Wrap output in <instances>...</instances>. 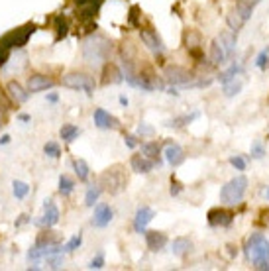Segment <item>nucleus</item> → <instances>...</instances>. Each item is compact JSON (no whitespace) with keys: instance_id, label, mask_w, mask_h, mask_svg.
Returning a JSON list of instances; mask_svg holds the SVG:
<instances>
[{"instance_id":"nucleus-51","label":"nucleus","mask_w":269,"mask_h":271,"mask_svg":"<svg viewBox=\"0 0 269 271\" xmlns=\"http://www.w3.org/2000/svg\"><path fill=\"white\" fill-rule=\"evenodd\" d=\"M6 144H10V136L8 134H4L0 138V146H6Z\"/></svg>"},{"instance_id":"nucleus-43","label":"nucleus","mask_w":269,"mask_h":271,"mask_svg":"<svg viewBox=\"0 0 269 271\" xmlns=\"http://www.w3.org/2000/svg\"><path fill=\"white\" fill-rule=\"evenodd\" d=\"M230 165L236 167L238 171H244V169H246V159L242 158V156H232V158H230Z\"/></svg>"},{"instance_id":"nucleus-35","label":"nucleus","mask_w":269,"mask_h":271,"mask_svg":"<svg viewBox=\"0 0 269 271\" xmlns=\"http://www.w3.org/2000/svg\"><path fill=\"white\" fill-rule=\"evenodd\" d=\"M140 18H142V8L134 4V6H130V14H128V24L132 26V28H140Z\"/></svg>"},{"instance_id":"nucleus-45","label":"nucleus","mask_w":269,"mask_h":271,"mask_svg":"<svg viewBox=\"0 0 269 271\" xmlns=\"http://www.w3.org/2000/svg\"><path fill=\"white\" fill-rule=\"evenodd\" d=\"M138 132H140L142 136H152L154 134V128H152V126H148L146 122H142V124H140V128H138Z\"/></svg>"},{"instance_id":"nucleus-14","label":"nucleus","mask_w":269,"mask_h":271,"mask_svg":"<svg viewBox=\"0 0 269 271\" xmlns=\"http://www.w3.org/2000/svg\"><path fill=\"white\" fill-rule=\"evenodd\" d=\"M154 216H156V212H154V208H150V206H140L138 210H136V216H134V230L138 234H144L146 232V228L148 224L154 220Z\"/></svg>"},{"instance_id":"nucleus-56","label":"nucleus","mask_w":269,"mask_h":271,"mask_svg":"<svg viewBox=\"0 0 269 271\" xmlns=\"http://www.w3.org/2000/svg\"><path fill=\"white\" fill-rule=\"evenodd\" d=\"M265 197H267V201H269V187H267V191H265Z\"/></svg>"},{"instance_id":"nucleus-54","label":"nucleus","mask_w":269,"mask_h":271,"mask_svg":"<svg viewBox=\"0 0 269 271\" xmlns=\"http://www.w3.org/2000/svg\"><path fill=\"white\" fill-rule=\"evenodd\" d=\"M120 104H122V106H128V98H126V96H124V94H122V96H120Z\"/></svg>"},{"instance_id":"nucleus-7","label":"nucleus","mask_w":269,"mask_h":271,"mask_svg":"<svg viewBox=\"0 0 269 271\" xmlns=\"http://www.w3.org/2000/svg\"><path fill=\"white\" fill-rule=\"evenodd\" d=\"M104 0H73L77 6V18L79 20H94Z\"/></svg>"},{"instance_id":"nucleus-19","label":"nucleus","mask_w":269,"mask_h":271,"mask_svg":"<svg viewBox=\"0 0 269 271\" xmlns=\"http://www.w3.org/2000/svg\"><path fill=\"white\" fill-rule=\"evenodd\" d=\"M216 42L222 45V49L226 51V57H232V53L236 49V42H238V34L232 32V30H224V32H220Z\"/></svg>"},{"instance_id":"nucleus-12","label":"nucleus","mask_w":269,"mask_h":271,"mask_svg":"<svg viewBox=\"0 0 269 271\" xmlns=\"http://www.w3.org/2000/svg\"><path fill=\"white\" fill-rule=\"evenodd\" d=\"M114 218V210L110 204L100 203L94 206V216H92V226L96 228H106V226L112 222Z\"/></svg>"},{"instance_id":"nucleus-21","label":"nucleus","mask_w":269,"mask_h":271,"mask_svg":"<svg viewBox=\"0 0 269 271\" xmlns=\"http://www.w3.org/2000/svg\"><path fill=\"white\" fill-rule=\"evenodd\" d=\"M6 89H8L10 98H12L14 102H18V104H24V102L30 98V92H26V89H24L20 83H16V81H10Z\"/></svg>"},{"instance_id":"nucleus-24","label":"nucleus","mask_w":269,"mask_h":271,"mask_svg":"<svg viewBox=\"0 0 269 271\" xmlns=\"http://www.w3.org/2000/svg\"><path fill=\"white\" fill-rule=\"evenodd\" d=\"M159 154H161V148H159L157 142H146V144H142V156H146L148 159L156 161V165H161Z\"/></svg>"},{"instance_id":"nucleus-36","label":"nucleus","mask_w":269,"mask_h":271,"mask_svg":"<svg viewBox=\"0 0 269 271\" xmlns=\"http://www.w3.org/2000/svg\"><path fill=\"white\" fill-rule=\"evenodd\" d=\"M44 154L47 158L51 159H57L61 156V148H59V144H55V142H47L44 146Z\"/></svg>"},{"instance_id":"nucleus-50","label":"nucleus","mask_w":269,"mask_h":271,"mask_svg":"<svg viewBox=\"0 0 269 271\" xmlns=\"http://www.w3.org/2000/svg\"><path fill=\"white\" fill-rule=\"evenodd\" d=\"M47 100H49V102H57V100H59V96H57L55 92H49V94H47Z\"/></svg>"},{"instance_id":"nucleus-42","label":"nucleus","mask_w":269,"mask_h":271,"mask_svg":"<svg viewBox=\"0 0 269 271\" xmlns=\"http://www.w3.org/2000/svg\"><path fill=\"white\" fill-rule=\"evenodd\" d=\"M263 156H265V148H263V144H261V142H253V144H251V158L261 159Z\"/></svg>"},{"instance_id":"nucleus-6","label":"nucleus","mask_w":269,"mask_h":271,"mask_svg":"<svg viewBox=\"0 0 269 271\" xmlns=\"http://www.w3.org/2000/svg\"><path fill=\"white\" fill-rule=\"evenodd\" d=\"M61 85H63L65 89L83 90V92H87V94H92V92H94V87H96L94 79H92L90 75H87V73H69V75H65V77L61 79Z\"/></svg>"},{"instance_id":"nucleus-1","label":"nucleus","mask_w":269,"mask_h":271,"mask_svg":"<svg viewBox=\"0 0 269 271\" xmlns=\"http://www.w3.org/2000/svg\"><path fill=\"white\" fill-rule=\"evenodd\" d=\"M246 255L255 269H269V240L263 234H251L246 242Z\"/></svg>"},{"instance_id":"nucleus-9","label":"nucleus","mask_w":269,"mask_h":271,"mask_svg":"<svg viewBox=\"0 0 269 271\" xmlns=\"http://www.w3.org/2000/svg\"><path fill=\"white\" fill-rule=\"evenodd\" d=\"M59 216H61V214H59V208H57L55 203L49 199V201H45L44 203V214L36 220V224L49 230V228H53V226L59 222Z\"/></svg>"},{"instance_id":"nucleus-40","label":"nucleus","mask_w":269,"mask_h":271,"mask_svg":"<svg viewBox=\"0 0 269 271\" xmlns=\"http://www.w3.org/2000/svg\"><path fill=\"white\" fill-rule=\"evenodd\" d=\"M104 267V251H98L89 261V269H102Z\"/></svg>"},{"instance_id":"nucleus-15","label":"nucleus","mask_w":269,"mask_h":271,"mask_svg":"<svg viewBox=\"0 0 269 271\" xmlns=\"http://www.w3.org/2000/svg\"><path fill=\"white\" fill-rule=\"evenodd\" d=\"M163 156H165V161L171 165V167H179L181 163L185 161V152L179 144H167L165 150H163Z\"/></svg>"},{"instance_id":"nucleus-29","label":"nucleus","mask_w":269,"mask_h":271,"mask_svg":"<svg viewBox=\"0 0 269 271\" xmlns=\"http://www.w3.org/2000/svg\"><path fill=\"white\" fill-rule=\"evenodd\" d=\"M73 169H75V173H77L79 181L89 179L90 169H89V165H87V161H85V159H75V161H73Z\"/></svg>"},{"instance_id":"nucleus-44","label":"nucleus","mask_w":269,"mask_h":271,"mask_svg":"<svg viewBox=\"0 0 269 271\" xmlns=\"http://www.w3.org/2000/svg\"><path fill=\"white\" fill-rule=\"evenodd\" d=\"M181 191H183V185H181L179 181L171 179V189H169V193H171V197H177Z\"/></svg>"},{"instance_id":"nucleus-25","label":"nucleus","mask_w":269,"mask_h":271,"mask_svg":"<svg viewBox=\"0 0 269 271\" xmlns=\"http://www.w3.org/2000/svg\"><path fill=\"white\" fill-rule=\"evenodd\" d=\"M193 249V242L189 240V238H175L173 240V244H171V251L175 253V255H179V257H183V255H187L189 251Z\"/></svg>"},{"instance_id":"nucleus-55","label":"nucleus","mask_w":269,"mask_h":271,"mask_svg":"<svg viewBox=\"0 0 269 271\" xmlns=\"http://www.w3.org/2000/svg\"><path fill=\"white\" fill-rule=\"evenodd\" d=\"M18 118H20V122H30V116L28 114H20Z\"/></svg>"},{"instance_id":"nucleus-17","label":"nucleus","mask_w":269,"mask_h":271,"mask_svg":"<svg viewBox=\"0 0 269 271\" xmlns=\"http://www.w3.org/2000/svg\"><path fill=\"white\" fill-rule=\"evenodd\" d=\"M124 81V73L116 67L114 63H106L104 71H102V85H118Z\"/></svg>"},{"instance_id":"nucleus-48","label":"nucleus","mask_w":269,"mask_h":271,"mask_svg":"<svg viewBox=\"0 0 269 271\" xmlns=\"http://www.w3.org/2000/svg\"><path fill=\"white\" fill-rule=\"evenodd\" d=\"M28 222H30V216H28V214H22V216L16 220V226H24V224H28Z\"/></svg>"},{"instance_id":"nucleus-3","label":"nucleus","mask_w":269,"mask_h":271,"mask_svg":"<svg viewBox=\"0 0 269 271\" xmlns=\"http://www.w3.org/2000/svg\"><path fill=\"white\" fill-rule=\"evenodd\" d=\"M110 49H112V44L106 38L90 34L89 38L85 40V44H83V57H85V61H89L90 65H98V63L108 59Z\"/></svg>"},{"instance_id":"nucleus-33","label":"nucleus","mask_w":269,"mask_h":271,"mask_svg":"<svg viewBox=\"0 0 269 271\" xmlns=\"http://www.w3.org/2000/svg\"><path fill=\"white\" fill-rule=\"evenodd\" d=\"M242 85H244V81L242 79H232V81H228L224 87V94L226 96H234V94H238L240 90H242Z\"/></svg>"},{"instance_id":"nucleus-18","label":"nucleus","mask_w":269,"mask_h":271,"mask_svg":"<svg viewBox=\"0 0 269 271\" xmlns=\"http://www.w3.org/2000/svg\"><path fill=\"white\" fill-rule=\"evenodd\" d=\"M146 234V244L152 251H159L167 246V236L163 232H157V230H150V232H144Z\"/></svg>"},{"instance_id":"nucleus-46","label":"nucleus","mask_w":269,"mask_h":271,"mask_svg":"<svg viewBox=\"0 0 269 271\" xmlns=\"http://www.w3.org/2000/svg\"><path fill=\"white\" fill-rule=\"evenodd\" d=\"M0 108H2V110H8V108H10V100H8V96L2 92V89H0Z\"/></svg>"},{"instance_id":"nucleus-30","label":"nucleus","mask_w":269,"mask_h":271,"mask_svg":"<svg viewBox=\"0 0 269 271\" xmlns=\"http://www.w3.org/2000/svg\"><path fill=\"white\" fill-rule=\"evenodd\" d=\"M242 73H244V69H242V65H238V63H232V67L228 69V71H224V73H220L218 81H220L222 85H226L228 81L236 79V77H238V75H242Z\"/></svg>"},{"instance_id":"nucleus-47","label":"nucleus","mask_w":269,"mask_h":271,"mask_svg":"<svg viewBox=\"0 0 269 271\" xmlns=\"http://www.w3.org/2000/svg\"><path fill=\"white\" fill-rule=\"evenodd\" d=\"M124 142H126V146H128V148H136V146H138V138H136V136H126V138H124Z\"/></svg>"},{"instance_id":"nucleus-11","label":"nucleus","mask_w":269,"mask_h":271,"mask_svg":"<svg viewBox=\"0 0 269 271\" xmlns=\"http://www.w3.org/2000/svg\"><path fill=\"white\" fill-rule=\"evenodd\" d=\"M92 120H94L96 128H100V130H118L120 128V120L112 114H108L104 108H96L92 114Z\"/></svg>"},{"instance_id":"nucleus-8","label":"nucleus","mask_w":269,"mask_h":271,"mask_svg":"<svg viewBox=\"0 0 269 271\" xmlns=\"http://www.w3.org/2000/svg\"><path fill=\"white\" fill-rule=\"evenodd\" d=\"M140 38H142L144 45H146L152 53H156L157 57H161V55H163L165 47H163L161 38L157 36V32H154V28H142V30H140Z\"/></svg>"},{"instance_id":"nucleus-10","label":"nucleus","mask_w":269,"mask_h":271,"mask_svg":"<svg viewBox=\"0 0 269 271\" xmlns=\"http://www.w3.org/2000/svg\"><path fill=\"white\" fill-rule=\"evenodd\" d=\"M165 79H167V83H171V85H185V87L193 85V83H191V81H193V73L183 67H177V65L165 69Z\"/></svg>"},{"instance_id":"nucleus-4","label":"nucleus","mask_w":269,"mask_h":271,"mask_svg":"<svg viewBox=\"0 0 269 271\" xmlns=\"http://www.w3.org/2000/svg\"><path fill=\"white\" fill-rule=\"evenodd\" d=\"M247 191V179L244 175H238L232 181H228L224 187L220 189V201L224 204H238L244 201V195Z\"/></svg>"},{"instance_id":"nucleus-39","label":"nucleus","mask_w":269,"mask_h":271,"mask_svg":"<svg viewBox=\"0 0 269 271\" xmlns=\"http://www.w3.org/2000/svg\"><path fill=\"white\" fill-rule=\"evenodd\" d=\"M269 65V45L265 49H261V53L255 57V67L261 69V71H265Z\"/></svg>"},{"instance_id":"nucleus-2","label":"nucleus","mask_w":269,"mask_h":271,"mask_svg":"<svg viewBox=\"0 0 269 271\" xmlns=\"http://www.w3.org/2000/svg\"><path fill=\"white\" fill-rule=\"evenodd\" d=\"M38 26L36 24H24L22 28L10 30L8 34H4L0 38V55H10L12 49H22L24 45L28 44V40L36 34Z\"/></svg>"},{"instance_id":"nucleus-52","label":"nucleus","mask_w":269,"mask_h":271,"mask_svg":"<svg viewBox=\"0 0 269 271\" xmlns=\"http://www.w3.org/2000/svg\"><path fill=\"white\" fill-rule=\"evenodd\" d=\"M228 249H230V257H236V255H238V249L234 248V246H232V244H230V246H228Z\"/></svg>"},{"instance_id":"nucleus-49","label":"nucleus","mask_w":269,"mask_h":271,"mask_svg":"<svg viewBox=\"0 0 269 271\" xmlns=\"http://www.w3.org/2000/svg\"><path fill=\"white\" fill-rule=\"evenodd\" d=\"M238 2H242V4H247V6H255V4H259L261 0H238Z\"/></svg>"},{"instance_id":"nucleus-41","label":"nucleus","mask_w":269,"mask_h":271,"mask_svg":"<svg viewBox=\"0 0 269 271\" xmlns=\"http://www.w3.org/2000/svg\"><path fill=\"white\" fill-rule=\"evenodd\" d=\"M255 226H259V228H269V208H261V210H259Z\"/></svg>"},{"instance_id":"nucleus-16","label":"nucleus","mask_w":269,"mask_h":271,"mask_svg":"<svg viewBox=\"0 0 269 271\" xmlns=\"http://www.w3.org/2000/svg\"><path fill=\"white\" fill-rule=\"evenodd\" d=\"M53 87H55L53 79H49V77H45V75L36 73V75H32V77H28V89H30V92H42V90L53 89Z\"/></svg>"},{"instance_id":"nucleus-23","label":"nucleus","mask_w":269,"mask_h":271,"mask_svg":"<svg viewBox=\"0 0 269 271\" xmlns=\"http://www.w3.org/2000/svg\"><path fill=\"white\" fill-rule=\"evenodd\" d=\"M208 59H210V63L214 65V67H218V65H222L226 63V51L222 49V45L218 44V42H212L210 44V51H208Z\"/></svg>"},{"instance_id":"nucleus-27","label":"nucleus","mask_w":269,"mask_h":271,"mask_svg":"<svg viewBox=\"0 0 269 271\" xmlns=\"http://www.w3.org/2000/svg\"><path fill=\"white\" fill-rule=\"evenodd\" d=\"M183 44H185L187 49L201 47V34L195 32V30H185V34H183Z\"/></svg>"},{"instance_id":"nucleus-28","label":"nucleus","mask_w":269,"mask_h":271,"mask_svg":"<svg viewBox=\"0 0 269 271\" xmlns=\"http://www.w3.org/2000/svg\"><path fill=\"white\" fill-rule=\"evenodd\" d=\"M226 24L230 26V30H232V32H236V34H238V32L244 28L246 20H244V18L238 14V10H232V12L226 16Z\"/></svg>"},{"instance_id":"nucleus-22","label":"nucleus","mask_w":269,"mask_h":271,"mask_svg":"<svg viewBox=\"0 0 269 271\" xmlns=\"http://www.w3.org/2000/svg\"><path fill=\"white\" fill-rule=\"evenodd\" d=\"M53 30H55V42H61L63 38H67L69 22L63 14H55L53 16Z\"/></svg>"},{"instance_id":"nucleus-20","label":"nucleus","mask_w":269,"mask_h":271,"mask_svg":"<svg viewBox=\"0 0 269 271\" xmlns=\"http://www.w3.org/2000/svg\"><path fill=\"white\" fill-rule=\"evenodd\" d=\"M130 165H132V169H134L136 173H150L156 167V161L148 159L146 156H142V154H136L130 159Z\"/></svg>"},{"instance_id":"nucleus-31","label":"nucleus","mask_w":269,"mask_h":271,"mask_svg":"<svg viewBox=\"0 0 269 271\" xmlns=\"http://www.w3.org/2000/svg\"><path fill=\"white\" fill-rule=\"evenodd\" d=\"M100 193H102V187H100V185H90V187H87L85 204H87V206H94V203H96L98 197H100Z\"/></svg>"},{"instance_id":"nucleus-32","label":"nucleus","mask_w":269,"mask_h":271,"mask_svg":"<svg viewBox=\"0 0 269 271\" xmlns=\"http://www.w3.org/2000/svg\"><path fill=\"white\" fill-rule=\"evenodd\" d=\"M73 191H75V181L71 179V177H67V175H61L59 177V195L69 197Z\"/></svg>"},{"instance_id":"nucleus-34","label":"nucleus","mask_w":269,"mask_h":271,"mask_svg":"<svg viewBox=\"0 0 269 271\" xmlns=\"http://www.w3.org/2000/svg\"><path fill=\"white\" fill-rule=\"evenodd\" d=\"M12 191H14V197L16 199H26L28 193H30V185L24 183V181H14L12 183Z\"/></svg>"},{"instance_id":"nucleus-38","label":"nucleus","mask_w":269,"mask_h":271,"mask_svg":"<svg viewBox=\"0 0 269 271\" xmlns=\"http://www.w3.org/2000/svg\"><path fill=\"white\" fill-rule=\"evenodd\" d=\"M81 244H83V232H79V234H75L71 240H69L67 244H65V248H63V251H67V253H71V251H75V249L81 248Z\"/></svg>"},{"instance_id":"nucleus-13","label":"nucleus","mask_w":269,"mask_h":271,"mask_svg":"<svg viewBox=\"0 0 269 271\" xmlns=\"http://www.w3.org/2000/svg\"><path fill=\"white\" fill-rule=\"evenodd\" d=\"M206 220L212 228H218V226H230L234 220V214L226 208H210L208 214H206Z\"/></svg>"},{"instance_id":"nucleus-53","label":"nucleus","mask_w":269,"mask_h":271,"mask_svg":"<svg viewBox=\"0 0 269 271\" xmlns=\"http://www.w3.org/2000/svg\"><path fill=\"white\" fill-rule=\"evenodd\" d=\"M6 126V116H4V112H0V130Z\"/></svg>"},{"instance_id":"nucleus-26","label":"nucleus","mask_w":269,"mask_h":271,"mask_svg":"<svg viewBox=\"0 0 269 271\" xmlns=\"http://www.w3.org/2000/svg\"><path fill=\"white\" fill-rule=\"evenodd\" d=\"M79 134H81V130H79L75 124H63V126H61V130H59L61 140H63V142H67V144L75 142V140L79 138Z\"/></svg>"},{"instance_id":"nucleus-5","label":"nucleus","mask_w":269,"mask_h":271,"mask_svg":"<svg viewBox=\"0 0 269 271\" xmlns=\"http://www.w3.org/2000/svg\"><path fill=\"white\" fill-rule=\"evenodd\" d=\"M98 185L104 187V191H108L110 195H118V193H122V191L126 189L128 177H126V173L122 171L120 165H114V167L106 169V171L100 175V183H98Z\"/></svg>"},{"instance_id":"nucleus-37","label":"nucleus","mask_w":269,"mask_h":271,"mask_svg":"<svg viewBox=\"0 0 269 271\" xmlns=\"http://www.w3.org/2000/svg\"><path fill=\"white\" fill-rule=\"evenodd\" d=\"M195 118H199V112L187 114V116H179V118H175V120H169V122H167V126H175V128H181V126H185V124L193 122Z\"/></svg>"}]
</instances>
